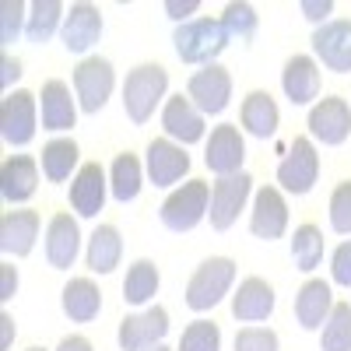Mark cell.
I'll return each instance as SVG.
<instances>
[{"label":"cell","instance_id":"1","mask_svg":"<svg viewBox=\"0 0 351 351\" xmlns=\"http://www.w3.org/2000/svg\"><path fill=\"white\" fill-rule=\"evenodd\" d=\"M232 39L225 36V28L218 18H193L186 25L176 28V36H172V46H176V56H180L183 64L190 67H208L215 64L218 56L225 53Z\"/></svg>","mask_w":351,"mask_h":351},{"label":"cell","instance_id":"2","mask_svg":"<svg viewBox=\"0 0 351 351\" xmlns=\"http://www.w3.org/2000/svg\"><path fill=\"white\" fill-rule=\"evenodd\" d=\"M169 92V74L162 64H137L127 81H123V109L130 116V123L144 127L155 116V109L162 106Z\"/></svg>","mask_w":351,"mask_h":351},{"label":"cell","instance_id":"3","mask_svg":"<svg viewBox=\"0 0 351 351\" xmlns=\"http://www.w3.org/2000/svg\"><path fill=\"white\" fill-rule=\"evenodd\" d=\"M211 208V186L204 180H186L183 186H176L158 208V218L169 232H193L204 218H208Z\"/></svg>","mask_w":351,"mask_h":351},{"label":"cell","instance_id":"4","mask_svg":"<svg viewBox=\"0 0 351 351\" xmlns=\"http://www.w3.org/2000/svg\"><path fill=\"white\" fill-rule=\"evenodd\" d=\"M232 285H236V260L228 256L204 260L193 271V278L186 281V306L193 313H208L228 295Z\"/></svg>","mask_w":351,"mask_h":351},{"label":"cell","instance_id":"5","mask_svg":"<svg viewBox=\"0 0 351 351\" xmlns=\"http://www.w3.org/2000/svg\"><path fill=\"white\" fill-rule=\"evenodd\" d=\"M39 130V95L25 92H8L4 102H0V137L11 148H28L36 141Z\"/></svg>","mask_w":351,"mask_h":351},{"label":"cell","instance_id":"6","mask_svg":"<svg viewBox=\"0 0 351 351\" xmlns=\"http://www.w3.org/2000/svg\"><path fill=\"white\" fill-rule=\"evenodd\" d=\"M116 88V71L106 56H84L74 67V99L81 106V112L95 116Z\"/></svg>","mask_w":351,"mask_h":351},{"label":"cell","instance_id":"7","mask_svg":"<svg viewBox=\"0 0 351 351\" xmlns=\"http://www.w3.org/2000/svg\"><path fill=\"white\" fill-rule=\"evenodd\" d=\"M278 186L285 193H295V197H306L316 180H319V155H316V144L313 137H295L291 141L288 155L278 162Z\"/></svg>","mask_w":351,"mask_h":351},{"label":"cell","instance_id":"8","mask_svg":"<svg viewBox=\"0 0 351 351\" xmlns=\"http://www.w3.org/2000/svg\"><path fill=\"white\" fill-rule=\"evenodd\" d=\"M253 193V176L250 172H236V176H221V180L211 183V228L215 232H228L239 221V211L246 208V200Z\"/></svg>","mask_w":351,"mask_h":351},{"label":"cell","instance_id":"9","mask_svg":"<svg viewBox=\"0 0 351 351\" xmlns=\"http://www.w3.org/2000/svg\"><path fill=\"white\" fill-rule=\"evenodd\" d=\"M186 99L204 112V116H221L232 99V74L221 64L197 67L186 81Z\"/></svg>","mask_w":351,"mask_h":351},{"label":"cell","instance_id":"10","mask_svg":"<svg viewBox=\"0 0 351 351\" xmlns=\"http://www.w3.org/2000/svg\"><path fill=\"white\" fill-rule=\"evenodd\" d=\"M165 334H169V313L162 306H148L144 313H130L120 319L116 344H120V351H148L158 348Z\"/></svg>","mask_w":351,"mask_h":351},{"label":"cell","instance_id":"11","mask_svg":"<svg viewBox=\"0 0 351 351\" xmlns=\"http://www.w3.org/2000/svg\"><path fill=\"white\" fill-rule=\"evenodd\" d=\"M309 137L327 144V148H341V144L351 137V106L341 99V95H327L319 99L313 109H309Z\"/></svg>","mask_w":351,"mask_h":351},{"label":"cell","instance_id":"12","mask_svg":"<svg viewBox=\"0 0 351 351\" xmlns=\"http://www.w3.org/2000/svg\"><path fill=\"white\" fill-rule=\"evenodd\" d=\"M243 162H246V141H243V130L236 123H221L211 130V137L204 141V165H208L218 180L221 176H236L243 172Z\"/></svg>","mask_w":351,"mask_h":351},{"label":"cell","instance_id":"13","mask_svg":"<svg viewBox=\"0 0 351 351\" xmlns=\"http://www.w3.org/2000/svg\"><path fill=\"white\" fill-rule=\"evenodd\" d=\"M144 172L158 190H169L190 172V155L183 144H176L169 137H155L148 144V155H144Z\"/></svg>","mask_w":351,"mask_h":351},{"label":"cell","instance_id":"14","mask_svg":"<svg viewBox=\"0 0 351 351\" xmlns=\"http://www.w3.org/2000/svg\"><path fill=\"white\" fill-rule=\"evenodd\" d=\"M313 53L316 64H324L334 74L351 71V21L348 18H330L313 32Z\"/></svg>","mask_w":351,"mask_h":351},{"label":"cell","instance_id":"15","mask_svg":"<svg viewBox=\"0 0 351 351\" xmlns=\"http://www.w3.org/2000/svg\"><path fill=\"white\" fill-rule=\"evenodd\" d=\"M162 130L169 141L183 144V148H190V144H200L204 134H208V127H204V112L180 92V95H169L165 106H162Z\"/></svg>","mask_w":351,"mask_h":351},{"label":"cell","instance_id":"16","mask_svg":"<svg viewBox=\"0 0 351 351\" xmlns=\"http://www.w3.org/2000/svg\"><path fill=\"white\" fill-rule=\"evenodd\" d=\"M109 197V176L99 162H84L71 180V208L77 218H99Z\"/></svg>","mask_w":351,"mask_h":351},{"label":"cell","instance_id":"17","mask_svg":"<svg viewBox=\"0 0 351 351\" xmlns=\"http://www.w3.org/2000/svg\"><path fill=\"white\" fill-rule=\"evenodd\" d=\"M250 232L263 243H274L288 232V204L278 186H263L253 197V211H250Z\"/></svg>","mask_w":351,"mask_h":351},{"label":"cell","instance_id":"18","mask_svg":"<svg viewBox=\"0 0 351 351\" xmlns=\"http://www.w3.org/2000/svg\"><path fill=\"white\" fill-rule=\"evenodd\" d=\"M46 263L53 271H71L74 260L81 253V228H77V218H71L67 211L53 215L49 225H46Z\"/></svg>","mask_w":351,"mask_h":351},{"label":"cell","instance_id":"19","mask_svg":"<svg viewBox=\"0 0 351 351\" xmlns=\"http://www.w3.org/2000/svg\"><path fill=\"white\" fill-rule=\"evenodd\" d=\"M102 14H99V8L95 4H71V11H67V18H64V28H60V39H64V46H67V53H77V56H84V53H92L95 46H99V39H102Z\"/></svg>","mask_w":351,"mask_h":351},{"label":"cell","instance_id":"20","mask_svg":"<svg viewBox=\"0 0 351 351\" xmlns=\"http://www.w3.org/2000/svg\"><path fill=\"white\" fill-rule=\"evenodd\" d=\"M77 102L71 99V88L64 81H46L43 92H39V120H43V130L49 134H67L77 127Z\"/></svg>","mask_w":351,"mask_h":351},{"label":"cell","instance_id":"21","mask_svg":"<svg viewBox=\"0 0 351 351\" xmlns=\"http://www.w3.org/2000/svg\"><path fill=\"white\" fill-rule=\"evenodd\" d=\"M39 228H43L39 211H4V218H0V250L14 260H25L36 250Z\"/></svg>","mask_w":351,"mask_h":351},{"label":"cell","instance_id":"22","mask_svg":"<svg viewBox=\"0 0 351 351\" xmlns=\"http://www.w3.org/2000/svg\"><path fill=\"white\" fill-rule=\"evenodd\" d=\"M281 92L288 95L291 106H309L313 99H319V64L316 56H288V64L281 71Z\"/></svg>","mask_w":351,"mask_h":351},{"label":"cell","instance_id":"23","mask_svg":"<svg viewBox=\"0 0 351 351\" xmlns=\"http://www.w3.org/2000/svg\"><path fill=\"white\" fill-rule=\"evenodd\" d=\"M39 190V162L32 155H11L0 165V197L8 204H25Z\"/></svg>","mask_w":351,"mask_h":351},{"label":"cell","instance_id":"24","mask_svg":"<svg viewBox=\"0 0 351 351\" xmlns=\"http://www.w3.org/2000/svg\"><path fill=\"white\" fill-rule=\"evenodd\" d=\"M274 302H278V295L267 281L246 278V281H239L236 295H232V316H236L239 324H263V319H271Z\"/></svg>","mask_w":351,"mask_h":351},{"label":"cell","instance_id":"25","mask_svg":"<svg viewBox=\"0 0 351 351\" xmlns=\"http://www.w3.org/2000/svg\"><path fill=\"white\" fill-rule=\"evenodd\" d=\"M334 309V291L327 281H319V278H309L302 288H299V295H295V319H299V327L302 330H319L327 324V316Z\"/></svg>","mask_w":351,"mask_h":351},{"label":"cell","instance_id":"26","mask_svg":"<svg viewBox=\"0 0 351 351\" xmlns=\"http://www.w3.org/2000/svg\"><path fill=\"white\" fill-rule=\"evenodd\" d=\"M239 123L250 137H260V141H267L278 134V123H281V112H278V102L271 92H250L243 99V109H239Z\"/></svg>","mask_w":351,"mask_h":351},{"label":"cell","instance_id":"27","mask_svg":"<svg viewBox=\"0 0 351 351\" xmlns=\"http://www.w3.org/2000/svg\"><path fill=\"white\" fill-rule=\"evenodd\" d=\"M64 316L71 324H92V319L102 313V291L92 278H71L64 285V295H60Z\"/></svg>","mask_w":351,"mask_h":351},{"label":"cell","instance_id":"28","mask_svg":"<svg viewBox=\"0 0 351 351\" xmlns=\"http://www.w3.org/2000/svg\"><path fill=\"white\" fill-rule=\"evenodd\" d=\"M120 256H123V236L116 225H99L92 236H88L84 263L92 274H112L120 267Z\"/></svg>","mask_w":351,"mask_h":351},{"label":"cell","instance_id":"29","mask_svg":"<svg viewBox=\"0 0 351 351\" xmlns=\"http://www.w3.org/2000/svg\"><path fill=\"white\" fill-rule=\"evenodd\" d=\"M64 18H67V8L60 4V0H36V4H28L25 39L36 43V46H46L64 28Z\"/></svg>","mask_w":351,"mask_h":351},{"label":"cell","instance_id":"30","mask_svg":"<svg viewBox=\"0 0 351 351\" xmlns=\"http://www.w3.org/2000/svg\"><path fill=\"white\" fill-rule=\"evenodd\" d=\"M141 186H144V165H141V158L130 155V152L116 155L112 169H109V193H112V200L130 204V200L141 197Z\"/></svg>","mask_w":351,"mask_h":351},{"label":"cell","instance_id":"31","mask_svg":"<svg viewBox=\"0 0 351 351\" xmlns=\"http://www.w3.org/2000/svg\"><path fill=\"white\" fill-rule=\"evenodd\" d=\"M158 285H162V278H158L155 260H148V256L134 260L127 267V278H123V302L127 306H148L158 295Z\"/></svg>","mask_w":351,"mask_h":351},{"label":"cell","instance_id":"32","mask_svg":"<svg viewBox=\"0 0 351 351\" xmlns=\"http://www.w3.org/2000/svg\"><path fill=\"white\" fill-rule=\"evenodd\" d=\"M77 144L71 141V137H53L46 148H43V158H39V165H43V176L49 183H67L71 176H77Z\"/></svg>","mask_w":351,"mask_h":351},{"label":"cell","instance_id":"33","mask_svg":"<svg viewBox=\"0 0 351 351\" xmlns=\"http://www.w3.org/2000/svg\"><path fill=\"white\" fill-rule=\"evenodd\" d=\"M291 260H295L299 271H316L319 263H324V232L316 225H299L295 236H291Z\"/></svg>","mask_w":351,"mask_h":351},{"label":"cell","instance_id":"34","mask_svg":"<svg viewBox=\"0 0 351 351\" xmlns=\"http://www.w3.org/2000/svg\"><path fill=\"white\" fill-rule=\"evenodd\" d=\"M319 351H351V302H334L319 327Z\"/></svg>","mask_w":351,"mask_h":351},{"label":"cell","instance_id":"35","mask_svg":"<svg viewBox=\"0 0 351 351\" xmlns=\"http://www.w3.org/2000/svg\"><path fill=\"white\" fill-rule=\"evenodd\" d=\"M221 28H225V36L232 39V43H250L253 36H256V28H260V18H256V11H253V4H243V0H232V4H225V11H221Z\"/></svg>","mask_w":351,"mask_h":351},{"label":"cell","instance_id":"36","mask_svg":"<svg viewBox=\"0 0 351 351\" xmlns=\"http://www.w3.org/2000/svg\"><path fill=\"white\" fill-rule=\"evenodd\" d=\"M176 351H221V330L215 319H193V324L180 334V348Z\"/></svg>","mask_w":351,"mask_h":351},{"label":"cell","instance_id":"37","mask_svg":"<svg viewBox=\"0 0 351 351\" xmlns=\"http://www.w3.org/2000/svg\"><path fill=\"white\" fill-rule=\"evenodd\" d=\"M25 25H28V4H21V0H4V4H0V46L18 43Z\"/></svg>","mask_w":351,"mask_h":351},{"label":"cell","instance_id":"38","mask_svg":"<svg viewBox=\"0 0 351 351\" xmlns=\"http://www.w3.org/2000/svg\"><path fill=\"white\" fill-rule=\"evenodd\" d=\"M330 228L337 236H351V180L337 183L330 193Z\"/></svg>","mask_w":351,"mask_h":351},{"label":"cell","instance_id":"39","mask_svg":"<svg viewBox=\"0 0 351 351\" xmlns=\"http://www.w3.org/2000/svg\"><path fill=\"white\" fill-rule=\"evenodd\" d=\"M281 341L271 327H243L236 334V351H278Z\"/></svg>","mask_w":351,"mask_h":351},{"label":"cell","instance_id":"40","mask_svg":"<svg viewBox=\"0 0 351 351\" xmlns=\"http://www.w3.org/2000/svg\"><path fill=\"white\" fill-rule=\"evenodd\" d=\"M330 278H334V285L351 291V239H344L334 250V256H330Z\"/></svg>","mask_w":351,"mask_h":351},{"label":"cell","instance_id":"41","mask_svg":"<svg viewBox=\"0 0 351 351\" xmlns=\"http://www.w3.org/2000/svg\"><path fill=\"white\" fill-rule=\"evenodd\" d=\"M299 11L319 28V25H327V21H330L334 4H330V0H299Z\"/></svg>","mask_w":351,"mask_h":351},{"label":"cell","instance_id":"42","mask_svg":"<svg viewBox=\"0 0 351 351\" xmlns=\"http://www.w3.org/2000/svg\"><path fill=\"white\" fill-rule=\"evenodd\" d=\"M14 295H18V267L0 263V302H11Z\"/></svg>","mask_w":351,"mask_h":351},{"label":"cell","instance_id":"43","mask_svg":"<svg viewBox=\"0 0 351 351\" xmlns=\"http://www.w3.org/2000/svg\"><path fill=\"white\" fill-rule=\"evenodd\" d=\"M197 0H165V14L172 18V21H180V25H186V21H193V14H197Z\"/></svg>","mask_w":351,"mask_h":351},{"label":"cell","instance_id":"44","mask_svg":"<svg viewBox=\"0 0 351 351\" xmlns=\"http://www.w3.org/2000/svg\"><path fill=\"white\" fill-rule=\"evenodd\" d=\"M18 77H21V60H18V56H11V53H4V56H0V88L11 92V84Z\"/></svg>","mask_w":351,"mask_h":351},{"label":"cell","instance_id":"45","mask_svg":"<svg viewBox=\"0 0 351 351\" xmlns=\"http://www.w3.org/2000/svg\"><path fill=\"white\" fill-rule=\"evenodd\" d=\"M56 351H95V348H92V341H88V337L71 334V337H64L60 344H56Z\"/></svg>","mask_w":351,"mask_h":351},{"label":"cell","instance_id":"46","mask_svg":"<svg viewBox=\"0 0 351 351\" xmlns=\"http://www.w3.org/2000/svg\"><path fill=\"white\" fill-rule=\"evenodd\" d=\"M11 337H14V319L11 313H0V351L11 348Z\"/></svg>","mask_w":351,"mask_h":351},{"label":"cell","instance_id":"47","mask_svg":"<svg viewBox=\"0 0 351 351\" xmlns=\"http://www.w3.org/2000/svg\"><path fill=\"white\" fill-rule=\"evenodd\" d=\"M148 351H169V348H165V344H158V348H148Z\"/></svg>","mask_w":351,"mask_h":351},{"label":"cell","instance_id":"48","mask_svg":"<svg viewBox=\"0 0 351 351\" xmlns=\"http://www.w3.org/2000/svg\"><path fill=\"white\" fill-rule=\"evenodd\" d=\"M28 351H43V348H28Z\"/></svg>","mask_w":351,"mask_h":351}]
</instances>
